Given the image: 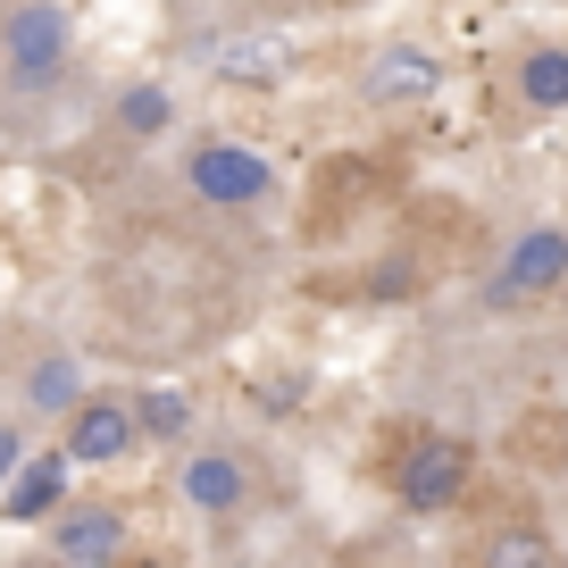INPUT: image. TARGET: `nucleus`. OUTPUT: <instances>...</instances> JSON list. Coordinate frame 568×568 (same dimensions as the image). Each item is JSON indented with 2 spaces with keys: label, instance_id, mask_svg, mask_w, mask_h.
Returning a JSON list of instances; mask_svg holds the SVG:
<instances>
[{
  "label": "nucleus",
  "instance_id": "1a4fd4ad",
  "mask_svg": "<svg viewBox=\"0 0 568 568\" xmlns=\"http://www.w3.org/2000/svg\"><path fill=\"white\" fill-rule=\"evenodd\" d=\"M435 84H444L435 51H409V42H393V51L368 59V101H426Z\"/></svg>",
  "mask_w": 568,
  "mask_h": 568
},
{
  "label": "nucleus",
  "instance_id": "6e6552de",
  "mask_svg": "<svg viewBox=\"0 0 568 568\" xmlns=\"http://www.w3.org/2000/svg\"><path fill=\"white\" fill-rule=\"evenodd\" d=\"M0 494H9V518H18V527L51 518L59 501H68V452H26V460H18V477L0 485Z\"/></svg>",
  "mask_w": 568,
  "mask_h": 568
},
{
  "label": "nucleus",
  "instance_id": "ddd939ff",
  "mask_svg": "<svg viewBox=\"0 0 568 568\" xmlns=\"http://www.w3.org/2000/svg\"><path fill=\"white\" fill-rule=\"evenodd\" d=\"M193 59H201V68H217L226 84H267V75L284 68V59H276V42H201Z\"/></svg>",
  "mask_w": 568,
  "mask_h": 568
},
{
  "label": "nucleus",
  "instance_id": "f8f14e48",
  "mask_svg": "<svg viewBox=\"0 0 568 568\" xmlns=\"http://www.w3.org/2000/svg\"><path fill=\"white\" fill-rule=\"evenodd\" d=\"M518 101H527L535 118H560L568 109V51H527L518 59Z\"/></svg>",
  "mask_w": 568,
  "mask_h": 568
},
{
  "label": "nucleus",
  "instance_id": "4468645a",
  "mask_svg": "<svg viewBox=\"0 0 568 568\" xmlns=\"http://www.w3.org/2000/svg\"><path fill=\"white\" fill-rule=\"evenodd\" d=\"M168 118H176L168 84H125V92H118V125H125V134L151 142V134H168Z\"/></svg>",
  "mask_w": 568,
  "mask_h": 568
},
{
  "label": "nucleus",
  "instance_id": "423d86ee",
  "mask_svg": "<svg viewBox=\"0 0 568 568\" xmlns=\"http://www.w3.org/2000/svg\"><path fill=\"white\" fill-rule=\"evenodd\" d=\"M251 501V468H243V452H193L184 460V510H201V518H234Z\"/></svg>",
  "mask_w": 568,
  "mask_h": 568
},
{
  "label": "nucleus",
  "instance_id": "39448f33",
  "mask_svg": "<svg viewBox=\"0 0 568 568\" xmlns=\"http://www.w3.org/2000/svg\"><path fill=\"white\" fill-rule=\"evenodd\" d=\"M134 444H142L134 402H109V393H84V402L68 409V460H84V468H109V460H125Z\"/></svg>",
  "mask_w": 568,
  "mask_h": 568
},
{
  "label": "nucleus",
  "instance_id": "0eeeda50",
  "mask_svg": "<svg viewBox=\"0 0 568 568\" xmlns=\"http://www.w3.org/2000/svg\"><path fill=\"white\" fill-rule=\"evenodd\" d=\"M51 551H59V560H75V568L118 560V551H125V518L109 510V501H84V510H68L51 527Z\"/></svg>",
  "mask_w": 568,
  "mask_h": 568
},
{
  "label": "nucleus",
  "instance_id": "2eb2a0df",
  "mask_svg": "<svg viewBox=\"0 0 568 568\" xmlns=\"http://www.w3.org/2000/svg\"><path fill=\"white\" fill-rule=\"evenodd\" d=\"M485 560H494V568H551L560 551H551V535L510 527V535H494V544H485Z\"/></svg>",
  "mask_w": 568,
  "mask_h": 568
},
{
  "label": "nucleus",
  "instance_id": "f03ea898",
  "mask_svg": "<svg viewBox=\"0 0 568 568\" xmlns=\"http://www.w3.org/2000/svg\"><path fill=\"white\" fill-rule=\"evenodd\" d=\"M468 468H477V452H468L460 435H418V444L402 452V468H393V494H402V510L435 518V510H452V501L468 494Z\"/></svg>",
  "mask_w": 568,
  "mask_h": 568
},
{
  "label": "nucleus",
  "instance_id": "7ed1b4c3",
  "mask_svg": "<svg viewBox=\"0 0 568 568\" xmlns=\"http://www.w3.org/2000/svg\"><path fill=\"white\" fill-rule=\"evenodd\" d=\"M267 184H276V168L251 142H201L184 160V193L210 201V210H251V201H267Z\"/></svg>",
  "mask_w": 568,
  "mask_h": 568
},
{
  "label": "nucleus",
  "instance_id": "9b49d317",
  "mask_svg": "<svg viewBox=\"0 0 568 568\" xmlns=\"http://www.w3.org/2000/svg\"><path fill=\"white\" fill-rule=\"evenodd\" d=\"M134 426H142V444H184V435H193V402H184L176 385H142Z\"/></svg>",
  "mask_w": 568,
  "mask_h": 568
},
{
  "label": "nucleus",
  "instance_id": "20e7f679",
  "mask_svg": "<svg viewBox=\"0 0 568 568\" xmlns=\"http://www.w3.org/2000/svg\"><path fill=\"white\" fill-rule=\"evenodd\" d=\"M560 276H568V234H560V226H527L510 251H501V267L485 276V310L544 302V293H551Z\"/></svg>",
  "mask_w": 568,
  "mask_h": 568
},
{
  "label": "nucleus",
  "instance_id": "dca6fc26",
  "mask_svg": "<svg viewBox=\"0 0 568 568\" xmlns=\"http://www.w3.org/2000/svg\"><path fill=\"white\" fill-rule=\"evenodd\" d=\"M18 460H26V435H18V426H9V418H0V485L18 477Z\"/></svg>",
  "mask_w": 568,
  "mask_h": 568
},
{
  "label": "nucleus",
  "instance_id": "f257e3e1",
  "mask_svg": "<svg viewBox=\"0 0 568 568\" xmlns=\"http://www.w3.org/2000/svg\"><path fill=\"white\" fill-rule=\"evenodd\" d=\"M59 68H68V9H51V0H9V9H0V75L18 92H42Z\"/></svg>",
  "mask_w": 568,
  "mask_h": 568
},
{
  "label": "nucleus",
  "instance_id": "9d476101",
  "mask_svg": "<svg viewBox=\"0 0 568 568\" xmlns=\"http://www.w3.org/2000/svg\"><path fill=\"white\" fill-rule=\"evenodd\" d=\"M26 402H34L42 418H68V409L84 402V368H75L68 352H42L34 368H26Z\"/></svg>",
  "mask_w": 568,
  "mask_h": 568
}]
</instances>
